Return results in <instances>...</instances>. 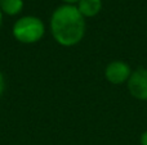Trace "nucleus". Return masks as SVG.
<instances>
[{
	"label": "nucleus",
	"mask_w": 147,
	"mask_h": 145,
	"mask_svg": "<svg viewBox=\"0 0 147 145\" xmlns=\"http://www.w3.org/2000/svg\"><path fill=\"white\" fill-rule=\"evenodd\" d=\"M13 36L22 44H35L43 39L45 26L40 18L35 15H25L16 21L12 28Z\"/></svg>",
	"instance_id": "f03ea898"
},
{
	"label": "nucleus",
	"mask_w": 147,
	"mask_h": 145,
	"mask_svg": "<svg viewBox=\"0 0 147 145\" xmlns=\"http://www.w3.org/2000/svg\"><path fill=\"white\" fill-rule=\"evenodd\" d=\"M128 90L130 95L138 100H147V68H137L128 80Z\"/></svg>",
	"instance_id": "20e7f679"
},
{
	"label": "nucleus",
	"mask_w": 147,
	"mask_h": 145,
	"mask_svg": "<svg viewBox=\"0 0 147 145\" xmlns=\"http://www.w3.org/2000/svg\"><path fill=\"white\" fill-rule=\"evenodd\" d=\"M1 23H3V12L0 10V27H1Z\"/></svg>",
	"instance_id": "9d476101"
},
{
	"label": "nucleus",
	"mask_w": 147,
	"mask_h": 145,
	"mask_svg": "<svg viewBox=\"0 0 147 145\" xmlns=\"http://www.w3.org/2000/svg\"><path fill=\"white\" fill-rule=\"evenodd\" d=\"M141 145H147V130L143 131L141 135Z\"/></svg>",
	"instance_id": "6e6552de"
},
{
	"label": "nucleus",
	"mask_w": 147,
	"mask_h": 145,
	"mask_svg": "<svg viewBox=\"0 0 147 145\" xmlns=\"http://www.w3.org/2000/svg\"><path fill=\"white\" fill-rule=\"evenodd\" d=\"M23 9V0H0V10L3 14L17 15Z\"/></svg>",
	"instance_id": "423d86ee"
},
{
	"label": "nucleus",
	"mask_w": 147,
	"mask_h": 145,
	"mask_svg": "<svg viewBox=\"0 0 147 145\" xmlns=\"http://www.w3.org/2000/svg\"><path fill=\"white\" fill-rule=\"evenodd\" d=\"M76 8L84 18L96 17L102 9V0H80Z\"/></svg>",
	"instance_id": "39448f33"
},
{
	"label": "nucleus",
	"mask_w": 147,
	"mask_h": 145,
	"mask_svg": "<svg viewBox=\"0 0 147 145\" xmlns=\"http://www.w3.org/2000/svg\"><path fill=\"white\" fill-rule=\"evenodd\" d=\"M132 72L130 66L124 61H112L105 68V77L110 84L121 85L128 82Z\"/></svg>",
	"instance_id": "7ed1b4c3"
},
{
	"label": "nucleus",
	"mask_w": 147,
	"mask_h": 145,
	"mask_svg": "<svg viewBox=\"0 0 147 145\" xmlns=\"http://www.w3.org/2000/svg\"><path fill=\"white\" fill-rule=\"evenodd\" d=\"M4 89H5V81H4V76L3 73L0 72V95L4 92Z\"/></svg>",
	"instance_id": "0eeeda50"
},
{
	"label": "nucleus",
	"mask_w": 147,
	"mask_h": 145,
	"mask_svg": "<svg viewBox=\"0 0 147 145\" xmlns=\"http://www.w3.org/2000/svg\"><path fill=\"white\" fill-rule=\"evenodd\" d=\"M62 1L65 3V4H70V5H75V4H78L80 0H62Z\"/></svg>",
	"instance_id": "1a4fd4ad"
},
{
	"label": "nucleus",
	"mask_w": 147,
	"mask_h": 145,
	"mask_svg": "<svg viewBox=\"0 0 147 145\" xmlns=\"http://www.w3.org/2000/svg\"><path fill=\"white\" fill-rule=\"evenodd\" d=\"M85 18L76 5L63 4L58 7L51 17V31L53 39L61 46H75L85 35Z\"/></svg>",
	"instance_id": "f257e3e1"
}]
</instances>
